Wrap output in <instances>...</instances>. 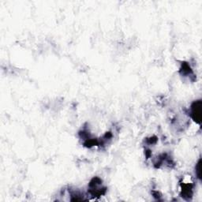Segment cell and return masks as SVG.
I'll use <instances>...</instances> for the list:
<instances>
[{"instance_id": "1", "label": "cell", "mask_w": 202, "mask_h": 202, "mask_svg": "<svg viewBox=\"0 0 202 202\" xmlns=\"http://www.w3.org/2000/svg\"><path fill=\"white\" fill-rule=\"evenodd\" d=\"M201 102L198 100L193 103L191 108V114L193 119L196 122H201Z\"/></svg>"}, {"instance_id": "2", "label": "cell", "mask_w": 202, "mask_h": 202, "mask_svg": "<svg viewBox=\"0 0 202 202\" xmlns=\"http://www.w3.org/2000/svg\"><path fill=\"white\" fill-rule=\"evenodd\" d=\"M197 175L198 176V178H201V163H198L197 167Z\"/></svg>"}]
</instances>
